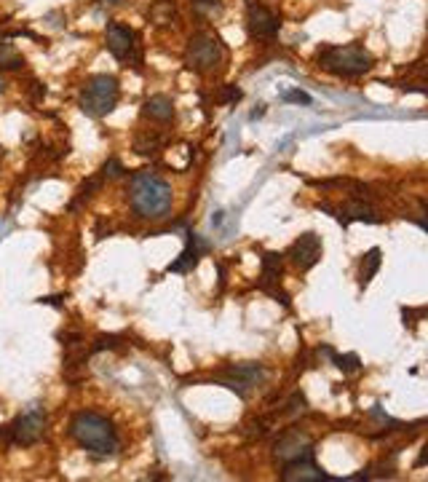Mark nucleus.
Listing matches in <instances>:
<instances>
[{
  "instance_id": "13",
  "label": "nucleus",
  "mask_w": 428,
  "mask_h": 482,
  "mask_svg": "<svg viewBox=\"0 0 428 482\" xmlns=\"http://www.w3.org/2000/svg\"><path fill=\"white\" fill-rule=\"evenodd\" d=\"M204 252H209V244H206L198 233H187V244H185L183 255L174 262H169L166 271H169V274H190V271L198 265Z\"/></svg>"
},
{
  "instance_id": "23",
  "label": "nucleus",
  "mask_w": 428,
  "mask_h": 482,
  "mask_svg": "<svg viewBox=\"0 0 428 482\" xmlns=\"http://www.w3.org/2000/svg\"><path fill=\"white\" fill-rule=\"evenodd\" d=\"M281 100L284 102H295V105H310V94H306V91H300V89H289V91H284L281 94Z\"/></svg>"
},
{
  "instance_id": "9",
  "label": "nucleus",
  "mask_w": 428,
  "mask_h": 482,
  "mask_svg": "<svg viewBox=\"0 0 428 482\" xmlns=\"http://www.w3.org/2000/svg\"><path fill=\"white\" fill-rule=\"evenodd\" d=\"M322 252H324L322 239H319L313 231H308V233H303L300 239L289 247L286 258L292 260V265H295V268H300V271H310L316 262L322 260Z\"/></svg>"
},
{
  "instance_id": "7",
  "label": "nucleus",
  "mask_w": 428,
  "mask_h": 482,
  "mask_svg": "<svg viewBox=\"0 0 428 482\" xmlns=\"http://www.w3.org/2000/svg\"><path fill=\"white\" fill-rule=\"evenodd\" d=\"M263 381H266V367L263 364H254V362L225 367L223 373L217 375V383H223L225 389L236 391L239 397H246L254 386H260Z\"/></svg>"
},
{
  "instance_id": "27",
  "label": "nucleus",
  "mask_w": 428,
  "mask_h": 482,
  "mask_svg": "<svg viewBox=\"0 0 428 482\" xmlns=\"http://www.w3.org/2000/svg\"><path fill=\"white\" fill-rule=\"evenodd\" d=\"M3 89H6V83H3V80H0V94H3Z\"/></svg>"
},
{
  "instance_id": "8",
  "label": "nucleus",
  "mask_w": 428,
  "mask_h": 482,
  "mask_svg": "<svg viewBox=\"0 0 428 482\" xmlns=\"http://www.w3.org/2000/svg\"><path fill=\"white\" fill-rule=\"evenodd\" d=\"M104 43H107V51L121 62L134 60V51H137V33L126 24L118 21H110L107 30H104Z\"/></svg>"
},
{
  "instance_id": "14",
  "label": "nucleus",
  "mask_w": 428,
  "mask_h": 482,
  "mask_svg": "<svg viewBox=\"0 0 428 482\" xmlns=\"http://www.w3.org/2000/svg\"><path fill=\"white\" fill-rule=\"evenodd\" d=\"M281 262H284L281 252H266V258H263V274H260V287L266 292H270L273 298H281L284 305H289V298H286L279 287H273L279 281V276H281Z\"/></svg>"
},
{
  "instance_id": "5",
  "label": "nucleus",
  "mask_w": 428,
  "mask_h": 482,
  "mask_svg": "<svg viewBox=\"0 0 428 482\" xmlns=\"http://www.w3.org/2000/svg\"><path fill=\"white\" fill-rule=\"evenodd\" d=\"M223 60H225V46L214 33L201 30V33H196L193 38L187 40L185 64L193 73H212V70H217L223 64Z\"/></svg>"
},
{
  "instance_id": "6",
  "label": "nucleus",
  "mask_w": 428,
  "mask_h": 482,
  "mask_svg": "<svg viewBox=\"0 0 428 482\" xmlns=\"http://www.w3.org/2000/svg\"><path fill=\"white\" fill-rule=\"evenodd\" d=\"M43 434H46V413L38 404H32L27 413H21L19 418L8 426V442L21 445V447H30V445L41 442Z\"/></svg>"
},
{
  "instance_id": "1",
  "label": "nucleus",
  "mask_w": 428,
  "mask_h": 482,
  "mask_svg": "<svg viewBox=\"0 0 428 482\" xmlns=\"http://www.w3.org/2000/svg\"><path fill=\"white\" fill-rule=\"evenodd\" d=\"M129 204L140 220L158 222L169 217L174 193H171V185L163 177L153 172H137L129 180Z\"/></svg>"
},
{
  "instance_id": "22",
  "label": "nucleus",
  "mask_w": 428,
  "mask_h": 482,
  "mask_svg": "<svg viewBox=\"0 0 428 482\" xmlns=\"http://www.w3.org/2000/svg\"><path fill=\"white\" fill-rule=\"evenodd\" d=\"M123 175H126V169H123V163L118 159H110L102 166V177H104V180H118V177H123Z\"/></svg>"
},
{
  "instance_id": "12",
  "label": "nucleus",
  "mask_w": 428,
  "mask_h": 482,
  "mask_svg": "<svg viewBox=\"0 0 428 482\" xmlns=\"http://www.w3.org/2000/svg\"><path fill=\"white\" fill-rule=\"evenodd\" d=\"M281 480L284 482H316V480H326V472L322 466H316L313 453H310V456H303V458L286 461L284 469H281Z\"/></svg>"
},
{
  "instance_id": "26",
  "label": "nucleus",
  "mask_w": 428,
  "mask_h": 482,
  "mask_svg": "<svg viewBox=\"0 0 428 482\" xmlns=\"http://www.w3.org/2000/svg\"><path fill=\"white\" fill-rule=\"evenodd\" d=\"M100 6H115V3H121V0H97Z\"/></svg>"
},
{
  "instance_id": "24",
  "label": "nucleus",
  "mask_w": 428,
  "mask_h": 482,
  "mask_svg": "<svg viewBox=\"0 0 428 482\" xmlns=\"http://www.w3.org/2000/svg\"><path fill=\"white\" fill-rule=\"evenodd\" d=\"M118 343H121V338H115V335H100L97 343H94V351H102V348H118Z\"/></svg>"
},
{
  "instance_id": "11",
  "label": "nucleus",
  "mask_w": 428,
  "mask_h": 482,
  "mask_svg": "<svg viewBox=\"0 0 428 482\" xmlns=\"http://www.w3.org/2000/svg\"><path fill=\"white\" fill-rule=\"evenodd\" d=\"M310 453H313V442L300 429H289V431H284L276 440V458H281L284 463L303 458V456H310Z\"/></svg>"
},
{
  "instance_id": "18",
  "label": "nucleus",
  "mask_w": 428,
  "mask_h": 482,
  "mask_svg": "<svg viewBox=\"0 0 428 482\" xmlns=\"http://www.w3.org/2000/svg\"><path fill=\"white\" fill-rule=\"evenodd\" d=\"M24 57L17 51V46L11 40H0V70H21Z\"/></svg>"
},
{
  "instance_id": "10",
  "label": "nucleus",
  "mask_w": 428,
  "mask_h": 482,
  "mask_svg": "<svg viewBox=\"0 0 428 482\" xmlns=\"http://www.w3.org/2000/svg\"><path fill=\"white\" fill-rule=\"evenodd\" d=\"M246 21H249V33L254 35V38H276L279 35V27H281V21H279V17L268 8V6H263V3H249V8H246Z\"/></svg>"
},
{
  "instance_id": "19",
  "label": "nucleus",
  "mask_w": 428,
  "mask_h": 482,
  "mask_svg": "<svg viewBox=\"0 0 428 482\" xmlns=\"http://www.w3.org/2000/svg\"><path fill=\"white\" fill-rule=\"evenodd\" d=\"M322 351H324L326 357L335 362V364H337V367H340L346 375H351V373H359V370H362V362H359V357H356V354H343V357H340V354H335L329 346H324Z\"/></svg>"
},
{
  "instance_id": "28",
  "label": "nucleus",
  "mask_w": 428,
  "mask_h": 482,
  "mask_svg": "<svg viewBox=\"0 0 428 482\" xmlns=\"http://www.w3.org/2000/svg\"><path fill=\"white\" fill-rule=\"evenodd\" d=\"M0 159H3V148H0Z\"/></svg>"
},
{
  "instance_id": "15",
  "label": "nucleus",
  "mask_w": 428,
  "mask_h": 482,
  "mask_svg": "<svg viewBox=\"0 0 428 482\" xmlns=\"http://www.w3.org/2000/svg\"><path fill=\"white\" fill-rule=\"evenodd\" d=\"M142 116L150 120H158V123H169V120L174 118V102H171V97H166V94H153V97L145 100Z\"/></svg>"
},
{
  "instance_id": "3",
  "label": "nucleus",
  "mask_w": 428,
  "mask_h": 482,
  "mask_svg": "<svg viewBox=\"0 0 428 482\" xmlns=\"http://www.w3.org/2000/svg\"><path fill=\"white\" fill-rule=\"evenodd\" d=\"M319 67L340 75V78H359L372 70V54L359 43H348V46H326L319 51Z\"/></svg>"
},
{
  "instance_id": "4",
  "label": "nucleus",
  "mask_w": 428,
  "mask_h": 482,
  "mask_svg": "<svg viewBox=\"0 0 428 482\" xmlns=\"http://www.w3.org/2000/svg\"><path fill=\"white\" fill-rule=\"evenodd\" d=\"M118 97H121V86L115 75H107V73L91 75L81 89V110L89 118H104L107 113L115 110Z\"/></svg>"
},
{
  "instance_id": "20",
  "label": "nucleus",
  "mask_w": 428,
  "mask_h": 482,
  "mask_svg": "<svg viewBox=\"0 0 428 482\" xmlns=\"http://www.w3.org/2000/svg\"><path fill=\"white\" fill-rule=\"evenodd\" d=\"M102 185H104V177H102V175H97V177H91V180L83 182L81 188H78V196H75V201L70 204V212H75V209L81 206L83 201L91 199V196H94V193H97V190H100Z\"/></svg>"
},
{
  "instance_id": "25",
  "label": "nucleus",
  "mask_w": 428,
  "mask_h": 482,
  "mask_svg": "<svg viewBox=\"0 0 428 482\" xmlns=\"http://www.w3.org/2000/svg\"><path fill=\"white\" fill-rule=\"evenodd\" d=\"M241 100V89H236V86H227V89H225V94L223 97H220V102H239Z\"/></svg>"
},
{
  "instance_id": "2",
  "label": "nucleus",
  "mask_w": 428,
  "mask_h": 482,
  "mask_svg": "<svg viewBox=\"0 0 428 482\" xmlns=\"http://www.w3.org/2000/svg\"><path fill=\"white\" fill-rule=\"evenodd\" d=\"M70 437L78 442V447H83L91 456H115L121 450V437L115 431L113 421H107L100 413L91 410H81L70 418Z\"/></svg>"
},
{
  "instance_id": "16",
  "label": "nucleus",
  "mask_w": 428,
  "mask_h": 482,
  "mask_svg": "<svg viewBox=\"0 0 428 482\" xmlns=\"http://www.w3.org/2000/svg\"><path fill=\"white\" fill-rule=\"evenodd\" d=\"M380 262H383V258H380V249H378V247H372L367 255L362 258V265H359V281H362V287H367L369 281L375 279V274L380 271Z\"/></svg>"
},
{
  "instance_id": "17",
  "label": "nucleus",
  "mask_w": 428,
  "mask_h": 482,
  "mask_svg": "<svg viewBox=\"0 0 428 482\" xmlns=\"http://www.w3.org/2000/svg\"><path fill=\"white\" fill-rule=\"evenodd\" d=\"M163 145H166V137L156 134V132L140 134V137L134 140V153H140V156H158L163 150Z\"/></svg>"
},
{
  "instance_id": "21",
  "label": "nucleus",
  "mask_w": 428,
  "mask_h": 482,
  "mask_svg": "<svg viewBox=\"0 0 428 482\" xmlns=\"http://www.w3.org/2000/svg\"><path fill=\"white\" fill-rule=\"evenodd\" d=\"M193 11L201 14V17L223 14V0H193Z\"/></svg>"
}]
</instances>
